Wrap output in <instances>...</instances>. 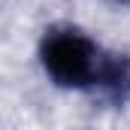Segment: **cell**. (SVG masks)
I'll list each match as a JSON object with an SVG mask.
<instances>
[{"mask_svg":"<svg viewBox=\"0 0 130 130\" xmlns=\"http://www.w3.org/2000/svg\"><path fill=\"white\" fill-rule=\"evenodd\" d=\"M45 76L67 91H100L121 103L130 100V61L103 48L76 24H52L39 39Z\"/></svg>","mask_w":130,"mask_h":130,"instance_id":"obj_1","label":"cell"},{"mask_svg":"<svg viewBox=\"0 0 130 130\" xmlns=\"http://www.w3.org/2000/svg\"><path fill=\"white\" fill-rule=\"evenodd\" d=\"M127 3H130V0H127Z\"/></svg>","mask_w":130,"mask_h":130,"instance_id":"obj_2","label":"cell"}]
</instances>
